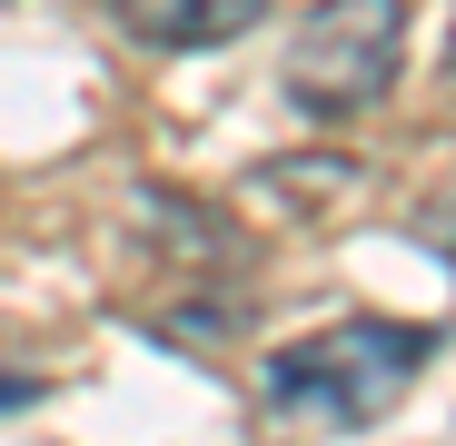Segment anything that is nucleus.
Wrapping results in <instances>:
<instances>
[{
  "label": "nucleus",
  "mask_w": 456,
  "mask_h": 446,
  "mask_svg": "<svg viewBox=\"0 0 456 446\" xmlns=\"http://www.w3.org/2000/svg\"><path fill=\"white\" fill-rule=\"evenodd\" d=\"M446 69H456V50H446Z\"/></svg>",
  "instance_id": "obj_4"
},
{
  "label": "nucleus",
  "mask_w": 456,
  "mask_h": 446,
  "mask_svg": "<svg viewBox=\"0 0 456 446\" xmlns=\"http://www.w3.org/2000/svg\"><path fill=\"white\" fill-rule=\"evenodd\" d=\"M407 69V0H318L288 40V100L318 119H357Z\"/></svg>",
  "instance_id": "obj_2"
},
{
  "label": "nucleus",
  "mask_w": 456,
  "mask_h": 446,
  "mask_svg": "<svg viewBox=\"0 0 456 446\" xmlns=\"http://www.w3.org/2000/svg\"><path fill=\"white\" fill-rule=\"evenodd\" d=\"M278 0H110V20L139 50H218V40H248Z\"/></svg>",
  "instance_id": "obj_3"
},
{
  "label": "nucleus",
  "mask_w": 456,
  "mask_h": 446,
  "mask_svg": "<svg viewBox=\"0 0 456 446\" xmlns=\"http://www.w3.org/2000/svg\"><path fill=\"white\" fill-rule=\"evenodd\" d=\"M436 357L427 328H397V318H338L318 337H288L268 357V407L288 426H318V436H347V426H377L397 417V397L417 387V367Z\"/></svg>",
  "instance_id": "obj_1"
}]
</instances>
